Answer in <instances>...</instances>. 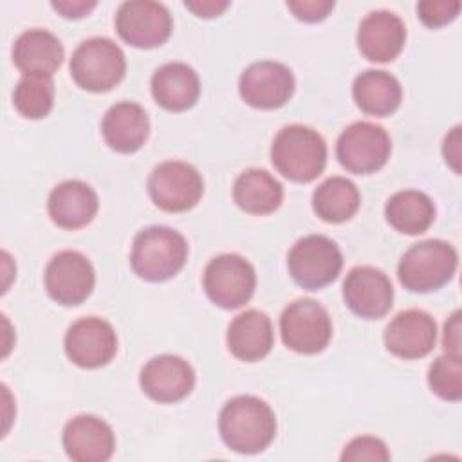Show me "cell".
<instances>
[{
    "label": "cell",
    "mask_w": 462,
    "mask_h": 462,
    "mask_svg": "<svg viewBox=\"0 0 462 462\" xmlns=\"http://www.w3.org/2000/svg\"><path fill=\"white\" fill-rule=\"evenodd\" d=\"M105 143L119 153L137 152L150 134V121L137 103L121 101L112 105L101 123Z\"/></svg>",
    "instance_id": "ffe728a7"
},
{
    "label": "cell",
    "mask_w": 462,
    "mask_h": 462,
    "mask_svg": "<svg viewBox=\"0 0 462 462\" xmlns=\"http://www.w3.org/2000/svg\"><path fill=\"white\" fill-rule=\"evenodd\" d=\"M442 346L444 354L449 356H460V310H455L446 325H444V337H442Z\"/></svg>",
    "instance_id": "836d02e7"
},
{
    "label": "cell",
    "mask_w": 462,
    "mask_h": 462,
    "mask_svg": "<svg viewBox=\"0 0 462 462\" xmlns=\"http://www.w3.org/2000/svg\"><path fill=\"white\" fill-rule=\"evenodd\" d=\"M184 5L189 11H193L197 16L213 18V16L222 14L229 7V2H218V0H195V2H189V0H186Z\"/></svg>",
    "instance_id": "8d00e7d4"
},
{
    "label": "cell",
    "mask_w": 462,
    "mask_h": 462,
    "mask_svg": "<svg viewBox=\"0 0 462 462\" xmlns=\"http://www.w3.org/2000/svg\"><path fill=\"white\" fill-rule=\"evenodd\" d=\"M233 199L236 206L249 215H269L280 208L283 188L269 171L251 168L235 180Z\"/></svg>",
    "instance_id": "484cf974"
},
{
    "label": "cell",
    "mask_w": 462,
    "mask_h": 462,
    "mask_svg": "<svg viewBox=\"0 0 462 462\" xmlns=\"http://www.w3.org/2000/svg\"><path fill=\"white\" fill-rule=\"evenodd\" d=\"M186 238L166 226H150L139 231L132 244L130 263L146 282H164L175 276L186 262Z\"/></svg>",
    "instance_id": "7a4b0ae2"
},
{
    "label": "cell",
    "mask_w": 462,
    "mask_h": 462,
    "mask_svg": "<svg viewBox=\"0 0 462 462\" xmlns=\"http://www.w3.org/2000/svg\"><path fill=\"white\" fill-rule=\"evenodd\" d=\"M406 42L404 22L392 11L368 13L357 29L361 54L377 63H388L399 56Z\"/></svg>",
    "instance_id": "ac0fdd59"
},
{
    "label": "cell",
    "mask_w": 462,
    "mask_h": 462,
    "mask_svg": "<svg viewBox=\"0 0 462 462\" xmlns=\"http://www.w3.org/2000/svg\"><path fill=\"white\" fill-rule=\"evenodd\" d=\"M273 325L265 312L249 309L238 314L227 328L229 352L245 363L263 359L273 348Z\"/></svg>",
    "instance_id": "603a6c76"
},
{
    "label": "cell",
    "mask_w": 462,
    "mask_h": 462,
    "mask_svg": "<svg viewBox=\"0 0 462 462\" xmlns=\"http://www.w3.org/2000/svg\"><path fill=\"white\" fill-rule=\"evenodd\" d=\"M361 197L356 184L345 177H330L323 180L312 195L314 213L332 224L345 222L359 209Z\"/></svg>",
    "instance_id": "83f0119b"
},
{
    "label": "cell",
    "mask_w": 462,
    "mask_h": 462,
    "mask_svg": "<svg viewBox=\"0 0 462 462\" xmlns=\"http://www.w3.org/2000/svg\"><path fill=\"white\" fill-rule=\"evenodd\" d=\"M437 341L435 319L419 309L399 312L384 330V346L401 359H420L428 356Z\"/></svg>",
    "instance_id": "2e32d148"
},
{
    "label": "cell",
    "mask_w": 462,
    "mask_h": 462,
    "mask_svg": "<svg viewBox=\"0 0 462 462\" xmlns=\"http://www.w3.org/2000/svg\"><path fill=\"white\" fill-rule=\"evenodd\" d=\"M458 254L444 240H424L413 244L399 260L397 276L411 292H431L444 287L455 274Z\"/></svg>",
    "instance_id": "277c9868"
},
{
    "label": "cell",
    "mask_w": 462,
    "mask_h": 462,
    "mask_svg": "<svg viewBox=\"0 0 462 462\" xmlns=\"http://www.w3.org/2000/svg\"><path fill=\"white\" fill-rule=\"evenodd\" d=\"M200 94L197 72L180 61H171L159 67L152 76L153 99L170 112L191 108Z\"/></svg>",
    "instance_id": "cb8c5ba5"
},
{
    "label": "cell",
    "mask_w": 462,
    "mask_h": 462,
    "mask_svg": "<svg viewBox=\"0 0 462 462\" xmlns=\"http://www.w3.org/2000/svg\"><path fill=\"white\" fill-rule=\"evenodd\" d=\"M392 152L386 130L370 121H357L346 126L336 144V155L350 173L368 175L381 170Z\"/></svg>",
    "instance_id": "9c48e42d"
},
{
    "label": "cell",
    "mask_w": 462,
    "mask_h": 462,
    "mask_svg": "<svg viewBox=\"0 0 462 462\" xmlns=\"http://www.w3.org/2000/svg\"><path fill=\"white\" fill-rule=\"evenodd\" d=\"M238 92L247 105L262 110H274L292 97L294 76L283 63L256 61L242 72Z\"/></svg>",
    "instance_id": "7c38bea8"
},
{
    "label": "cell",
    "mask_w": 462,
    "mask_h": 462,
    "mask_svg": "<svg viewBox=\"0 0 462 462\" xmlns=\"http://www.w3.org/2000/svg\"><path fill=\"white\" fill-rule=\"evenodd\" d=\"M460 2H419L417 4V16L426 27L437 29L458 16Z\"/></svg>",
    "instance_id": "1f68e13d"
},
{
    "label": "cell",
    "mask_w": 462,
    "mask_h": 462,
    "mask_svg": "<svg viewBox=\"0 0 462 462\" xmlns=\"http://www.w3.org/2000/svg\"><path fill=\"white\" fill-rule=\"evenodd\" d=\"M61 16L65 18H81L85 14H88L94 7L96 2H85V0H58L51 4Z\"/></svg>",
    "instance_id": "d590c367"
},
{
    "label": "cell",
    "mask_w": 462,
    "mask_h": 462,
    "mask_svg": "<svg viewBox=\"0 0 462 462\" xmlns=\"http://www.w3.org/2000/svg\"><path fill=\"white\" fill-rule=\"evenodd\" d=\"M343 298L346 307L359 318L379 319L386 316L393 305V287L381 269L359 265L346 274Z\"/></svg>",
    "instance_id": "9a60e30c"
},
{
    "label": "cell",
    "mask_w": 462,
    "mask_h": 462,
    "mask_svg": "<svg viewBox=\"0 0 462 462\" xmlns=\"http://www.w3.org/2000/svg\"><path fill=\"white\" fill-rule=\"evenodd\" d=\"M139 383L143 392L157 402H177L195 386L191 365L171 354L152 357L141 370Z\"/></svg>",
    "instance_id": "e0dca14e"
},
{
    "label": "cell",
    "mask_w": 462,
    "mask_h": 462,
    "mask_svg": "<svg viewBox=\"0 0 462 462\" xmlns=\"http://www.w3.org/2000/svg\"><path fill=\"white\" fill-rule=\"evenodd\" d=\"M287 7L298 20L303 22H321L334 9V2L330 0H298L287 2Z\"/></svg>",
    "instance_id": "d6a6232c"
},
{
    "label": "cell",
    "mask_w": 462,
    "mask_h": 462,
    "mask_svg": "<svg viewBox=\"0 0 462 462\" xmlns=\"http://www.w3.org/2000/svg\"><path fill=\"white\" fill-rule=\"evenodd\" d=\"M45 289L60 305H79L94 289V267L78 251H61L45 267Z\"/></svg>",
    "instance_id": "4fadbf2b"
},
{
    "label": "cell",
    "mask_w": 462,
    "mask_h": 462,
    "mask_svg": "<svg viewBox=\"0 0 462 462\" xmlns=\"http://www.w3.org/2000/svg\"><path fill=\"white\" fill-rule=\"evenodd\" d=\"M63 448L76 462H105L114 453L116 437L103 419L78 415L63 428Z\"/></svg>",
    "instance_id": "d6986e66"
},
{
    "label": "cell",
    "mask_w": 462,
    "mask_h": 462,
    "mask_svg": "<svg viewBox=\"0 0 462 462\" xmlns=\"http://www.w3.org/2000/svg\"><path fill=\"white\" fill-rule=\"evenodd\" d=\"M274 168L292 182H310L325 168L327 144L323 137L303 125L283 126L271 146Z\"/></svg>",
    "instance_id": "3957f363"
},
{
    "label": "cell",
    "mask_w": 462,
    "mask_h": 462,
    "mask_svg": "<svg viewBox=\"0 0 462 462\" xmlns=\"http://www.w3.org/2000/svg\"><path fill=\"white\" fill-rule=\"evenodd\" d=\"M384 215L388 224L399 233L420 235L433 224L435 206L426 193L404 189L388 199Z\"/></svg>",
    "instance_id": "4316f807"
},
{
    "label": "cell",
    "mask_w": 462,
    "mask_h": 462,
    "mask_svg": "<svg viewBox=\"0 0 462 462\" xmlns=\"http://www.w3.org/2000/svg\"><path fill=\"white\" fill-rule=\"evenodd\" d=\"M256 287L253 265L240 254L226 253L215 256L204 269V289L208 298L222 309L245 305Z\"/></svg>",
    "instance_id": "ba28073f"
},
{
    "label": "cell",
    "mask_w": 462,
    "mask_h": 462,
    "mask_svg": "<svg viewBox=\"0 0 462 462\" xmlns=\"http://www.w3.org/2000/svg\"><path fill=\"white\" fill-rule=\"evenodd\" d=\"M99 208L96 191L81 180L58 184L47 202L51 220L63 229H79L92 222Z\"/></svg>",
    "instance_id": "44dd1931"
},
{
    "label": "cell",
    "mask_w": 462,
    "mask_h": 462,
    "mask_svg": "<svg viewBox=\"0 0 462 462\" xmlns=\"http://www.w3.org/2000/svg\"><path fill=\"white\" fill-rule=\"evenodd\" d=\"M280 334L291 350L298 354H318L332 337V321L327 309L316 300L300 298L283 309Z\"/></svg>",
    "instance_id": "52a82bcc"
},
{
    "label": "cell",
    "mask_w": 462,
    "mask_h": 462,
    "mask_svg": "<svg viewBox=\"0 0 462 462\" xmlns=\"http://www.w3.org/2000/svg\"><path fill=\"white\" fill-rule=\"evenodd\" d=\"M148 193L153 204L162 211L180 213L197 206L204 193V182L191 164L166 161L150 173Z\"/></svg>",
    "instance_id": "30bf717a"
},
{
    "label": "cell",
    "mask_w": 462,
    "mask_h": 462,
    "mask_svg": "<svg viewBox=\"0 0 462 462\" xmlns=\"http://www.w3.org/2000/svg\"><path fill=\"white\" fill-rule=\"evenodd\" d=\"M117 352V336L112 325L101 318H81L65 334V354L81 368L108 365Z\"/></svg>",
    "instance_id": "5bb4252c"
},
{
    "label": "cell",
    "mask_w": 462,
    "mask_h": 462,
    "mask_svg": "<svg viewBox=\"0 0 462 462\" xmlns=\"http://www.w3.org/2000/svg\"><path fill=\"white\" fill-rule=\"evenodd\" d=\"M341 460H381L386 462L390 460V451L386 449V444L375 437H356L350 440L343 453Z\"/></svg>",
    "instance_id": "4dcf8cb0"
},
{
    "label": "cell",
    "mask_w": 462,
    "mask_h": 462,
    "mask_svg": "<svg viewBox=\"0 0 462 462\" xmlns=\"http://www.w3.org/2000/svg\"><path fill=\"white\" fill-rule=\"evenodd\" d=\"M171 27V16L159 2H123L116 14L117 34L128 45L139 49H153L162 45L170 38Z\"/></svg>",
    "instance_id": "8fae6325"
},
{
    "label": "cell",
    "mask_w": 462,
    "mask_h": 462,
    "mask_svg": "<svg viewBox=\"0 0 462 462\" xmlns=\"http://www.w3.org/2000/svg\"><path fill=\"white\" fill-rule=\"evenodd\" d=\"M13 61L23 76L51 78L63 61V45L45 29H29L14 42Z\"/></svg>",
    "instance_id": "7402d4cb"
},
{
    "label": "cell",
    "mask_w": 462,
    "mask_h": 462,
    "mask_svg": "<svg viewBox=\"0 0 462 462\" xmlns=\"http://www.w3.org/2000/svg\"><path fill=\"white\" fill-rule=\"evenodd\" d=\"M287 265L300 287L318 291L337 278L343 267V254L332 238L309 235L291 247Z\"/></svg>",
    "instance_id": "8992f818"
},
{
    "label": "cell",
    "mask_w": 462,
    "mask_h": 462,
    "mask_svg": "<svg viewBox=\"0 0 462 462\" xmlns=\"http://www.w3.org/2000/svg\"><path fill=\"white\" fill-rule=\"evenodd\" d=\"M442 153L446 162L453 168L455 173H460V126H455L444 139L442 144Z\"/></svg>",
    "instance_id": "e575fe53"
},
{
    "label": "cell",
    "mask_w": 462,
    "mask_h": 462,
    "mask_svg": "<svg viewBox=\"0 0 462 462\" xmlns=\"http://www.w3.org/2000/svg\"><path fill=\"white\" fill-rule=\"evenodd\" d=\"M428 384L433 393L444 401H460L462 397V357L444 354L437 357L428 370Z\"/></svg>",
    "instance_id": "f546056e"
},
{
    "label": "cell",
    "mask_w": 462,
    "mask_h": 462,
    "mask_svg": "<svg viewBox=\"0 0 462 462\" xmlns=\"http://www.w3.org/2000/svg\"><path fill=\"white\" fill-rule=\"evenodd\" d=\"M13 105L27 119L45 117L54 105V83L47 76H23L13 92Z\"/></svg>",
    "instance_id": "f1b7e54d"
},
{
    "label": "cell",
    "mask_w": 462,
    "mask_h": 462,
    "mask_svg": "<svg viewBox=\"0 0 462 462\" xmlns=\"http://www.w3.org/2000/svg\"><path fill=\"white\" fill-rule=\"evenodd\" d=\"M356 105L368 116L386 117L393 114L402 99V88L395 76L384 70H365L352 85Z\"/></svg>",
    "instance_id": "d4e9b609"
},
{
    "label": "cell",
    "mask_w": 462,
    "mask_h": 462,
    "mask_svg": "<svg viewBox=\"0 0 462 462\" xmlns=\"http://www.w3.org/2000/svg\"><path fill=\"white\" fill-rule=\"evenodd\" d=\"M218 431L229 449L253 455L273 442L276 419L265 401L254 395H238L224 404L218 417Z\"/></svg>",
    "instance_id": "6da1fadb"
},
{
    "label": "cell",
    "mask_w": 462,
    "mask_h": 462,
    "mask_svg": "<svg viewBox=\"0 0 462 462\" xmlns=\"http://www.w3.org/2000/svg\"><path fill=\"white\" fill-rule=\"evenodd\" d=\"M126 72V60L117 43L108 38L81 42L70 58L72 79L88 92H108Z\"/></svg>",
    "instance_id": "5b68a950"
}]
</instances>
